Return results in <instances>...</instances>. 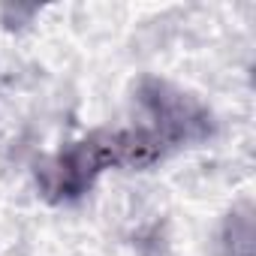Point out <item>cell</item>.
Segmentation results:
<instances>
[{"label":"cell","instance_id":"obj_1","mask_svg":"<svg viewBox=\"0 0 256 256\" xmlns=\"http://www.w3.org/2000/svg\"><path fill=\"white\" fill-rule=\"evenodd\" d=\"M136 94H139V106L154 120V133L163 142L196 145L214 133V114L190 90H181L172 82L148 76L139 82Z\"/></svg>","mask_w":256,"mask_h":256},{"label":"cell","instance_id":"obj_4","mask_svg":"<svg viewBox=\"0 0 256 256\" xmlns=\"http://www.w3.org/2000/svg\"><path fill=\"white\" fill-rule=\"evenodd\" d=\"M223 256H253V214L235 208L223 223Z\"/></svg>","mask_w":256,"mask_h":256},{"label":"cell","instance_id":"obj_2","mask_svg":"<svg viewBox=\"0 0 256 256\" xmlns=\"http://www.w3.org/2000/svg\"><path fill=\"white\" fill-rule=\"evenodd\" d=\"M114 166L112 133H94L52 160L36 163V184L48 202H72L90 190L102 169Z\"/></svg>","mask_w":256,"mask_h":256},{"label":"cell","instance_id":"obj_3","mask_svg":"<svg viewBox=\"0 0 256 256\" xmlns=\"http://www.w3.org/2000/svg\"><path fill=\"white\" fill-rule=\"evenodd\" d=\"M163 139L154 130H124V133H112V154H114V166H126V169H148L163 157Z\"/></svg>","mask_w":256,"mask_h":256},{"label":"cell","instance_id":"obj_5","mask_svg":"<svg viewBox=\"0 0 256 256\" xmlns=\"http://www.w3.org/2000/svg\"><path fill=\"white\" fill-rule=\"evenodd\" d=\"M40 12V6H22V4H4L0 6V24L10 28V30H18L24 24L34 22V16Z\"/></svg>","mask_w":256,"mask_h":256}]
</instances>
